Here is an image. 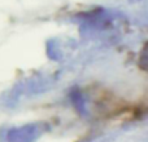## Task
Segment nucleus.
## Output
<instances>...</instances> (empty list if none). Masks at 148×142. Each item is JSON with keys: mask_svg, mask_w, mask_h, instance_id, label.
Returning <instances> with one entry per match:
<instances>
[{"mask_svg": "<svg viewBox=\"0 0 148 142\" xmlns=\"http://www.w3.org/2000/svg\"><path fill=\"white\" fill-rule=\"evenodd\" d=\"M44 123H30L21 127H13L4 135L5 142H35L43 135Z\"/></svg>", "mask_w": 148, "mask_h": 142, "instance_id": "1", "label": "nucleus"}, {"mask_svg": "<svg viewBox=\"0 0 148 142\" xmlns=\"http://www.w3.org/2000/svg\"><path fill=\"white\" fill-rule=\"evenodd\" d=\"M72 99L74 102V106L77 107V109L79 110V111L82 112V114H84L86 112V105H84V99L83 97L81 96V93H79L78 91H75L74 89L73 93H72Z\"/></svg>", "mask_w": 148, "mask_h": 142, "instance_id": "2", "label": "nucleus"}]
</instances>
